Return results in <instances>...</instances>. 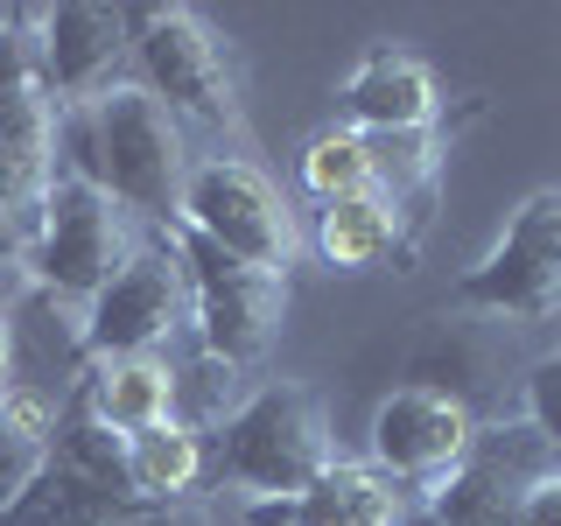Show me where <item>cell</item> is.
Wrapping results in <instances>:
<instances>
[{"instance_id":"obj_1","label":"cell","mask_w":561,"mask_h":526,"mask_svg":"<svg viewBox=\"0 0 561 526\" xmlns=\"http://www.w3.org/2000/svg\"><path fill=\"white\" fill-rule=\"evenodd\" d=\"M57 155H70L64 175L99 183L113 204H127L134 218L175 225L183 204V127L169 119V105L140 84H113L92 105H70L57 113Z\"/></svg>"},{"instance_id":"obj_2","label":"cell","mask_w":561,"mask_h":526,"mask_svg":"<svg viewBox=\"0 0 561 526\" xmlns=\"http://www.w3.org/2000/svg\"><path fill=\"white\" fill-rule=\"evenodd\" d=\"M49 183H57V99L28 14H14L0 28V267H28Z\"/></svg>"},{"instance_id":"obj_3","label":"cell","mask_w":561,"mask_h":526,"mask_svg":"<svg viewBox=\"0 0 561 526\" xmlns=\"http://www.w3.org/2000/svg\"><path fill=\"white\" fill-rule=\"evenodd\" d=\"M330 464H337L330 414H323V400H316L302 379L260 386L245 408L225 414L218 443L204 449L210 478L253 491V499H295V491H309Z\"/></svg>"},{"instance_id":"obj_4","label":"cell","mask_w":561,"mask_h":526,"mask_svg":"<svg viewBox=\"0 0 561 526\" xmlns=\"http://www.w3.org/2000/svg\"><path fill=\"white\" fill-rule=\"evenodd\" d=\"M154 505L134 499L127 484V456H119V435L105 428L84 400V386L64 400L57 435H49L35 478L14 491V505L0 513V526H134Z\"/></svg>"},{"instance_id":"obj_5","label":"cell","mask_w":561,"mask_h":526,"mask_svg":"<svg viewBox=\"0 0 561 526\" xmlns=\"http://www.w3.org/2000/svg\"><path fill=\"white\" fill-rule=\"evenodd\" d=\"M175 225L183 232L210 239L218 253L245 260V267H267L288 281L295 253H302V232H295V210L274 190L267 169H253L245 155H210L183 175V204H175Z\"/></svg>"},{"instance_id":"obj_6","label":"cell","mask_w":561,"mask_h":526,"mask_svg":"<svg viewBox=\"0 0 561 526\" xmlns=\"http://www.w3.org/2000/svg\"><path fill=\"white\" fill-rule=\"evenodd\" d=\"M134 22V64L140 92L169 105V119H197V127L239 134V70L232 49L197 8H127Z\"/></svg>"},{"instance_id":"obj_7","label":"cell","mask_w":561,"mask_h":526,"mask_svg":"<svg viewBox=\"0 0 561 526\" xmlns=\"http://www.w3.org/2000/svg\"><path fill=\"white\" fill-rule=\"evenodd\" d=\"M169 253H175V267H183L190 316H197L210 358L218 365H260L267 358L280 323H288V281L218 253L210 239L183 232V225H169Z\"/></svg>"},{"instance_id":"obj_8","label":"cell","mask_w":561,"mask_h":526,"mask_svg":"<svg viewBox=\"0 0 561 526\" xmlns=\"http://www.w3.org/2000/svg\"><path fill=\"white\" fill-rule=\"evenodd\" d=\"M134 253H140V232H134L127 204H113L99 183H84V175H57V183H49L43 225H35V245H28V274L43 281L49 295L92 302Z\"/></svg>"},{"instance_id":"obj_9","label":"cell","mask_w":561,"mask_h":526,"mask_svg":"<svg viewBox=\"0 0 561 526\" xmlns=\"http://www.w3.org/2000/svg\"><path fill=\"white\" fill-rule=\"evenodd\" d=\"M449 302L505 316V323H548V316H561V190H534L505 218L499 245L456 281Z\"/></svg>"},{"instance_id":"obj_10","label":"cell","mask_w":561,"mask_h":526,"mask_svg":"<svg viewBox=\"0 0 561 526\" xmlns=\"http://www.w3.org/2000/svg\"><path fill=\"white\" fill-rule=\"evenodd\" d=\"M540 470H554V449L540 443L534 421L526 414L491 421V428L470 435L463 464L443 484H428L421 526H519V505Z\"/></svg>"},{"instance_id":"obj_11","label":"cell","mask_w":561,"mask_h":526,"mask_svg":"<svg viewBox=\"0 0 561 526\" xmlns=\"http://www.w3.org/2000/svg\"><path fill=\"white\" fill-rule=\"evenodd\" d=\"M28 28H35V57H43V78H49L57 113H70V105H92V99L113 92V84H127V78H119V64L134 57L127 8L57 0V8H35Z\"/></svg>"},{"instance_id":"obj_12","label":"cell","mask_w":561,"mask_h":526,"mask_svg":"<svg viewBox=\"0 0 561 526\" xmlns=\"http://www.w3.org/2000/svg\"><path fill=\"white\" fill-rule=\"evenodd\" d=\"M183 309H190V288H183L175 253L169 245H140L127 267L84 302V351H92V365L99 358H148L183 323Z\"/></svg>"},{"instance_id":"obj_13","label":"cell","mask_w":561,"mask_h":526,"mask_svg":"<svg viewBox=\"0 0 561 526\" xmlns=\"http://www.w3.org/2000/svg\"><path fill=\"white\" fill-rule=\"evenodd\" d=\"M478 421L443 386H393L373 414V464L393 484H443L463 464Z\"/></svg>"},{"instance_id":"obj_14","label":"cell","mask_w":561,"mask_h":526,"mask_svg":"<svg viewBox=\"0 0 561 526\" xmlns=\"http://www.w3.org/2000/svg\"><path fill=\"white\" fill-rule=\"evenodd\" d=\"M344 127L358 134H408V127H435L443 113V78L428 70V57L386 43L373 57H358V70L337 84Z\"/></svg>"},{"instance_id":"obj_15","label":"cell","mask_w":561,"mask_h":526,"mask_svg":"<svg viewBox=\"0 0 561 526\" xmlns=\"http://www.w3.org/2000/svg\"><path fill=\"white\" fill-rule=\"evenodd\" d=\"M253 526H408V484L379 464H330L295 499H253Z\"/></svg>"},{"instance_id":"obj_16","label":"cell","mask_w":561,"mask_h":526,"mask_svg":"<svg viewBox=\"0 0 561 526\" xmlns=\"http://www.w3.org/2000/svg\"><path fill=\"white\" fill-rule=\"evenodd\" d=\"M175 393H183V379L154 351L148 358H99L84 373V400H92V414L113 435H140L154 421H175Z\"/></svg>"},{"instance_id":"obj_17","label":"cell","mask_w":561,"mask_h":526,"mask_svg":"<svg viewBox=\"0 0 561 526\" xmlns=\"http://www.w3.org/2000/svg\"><path fill=\"white\" fill-rule=\"evenodd\" d=\"M316 253L330 260V267L344 274H365L379 267L386 253H408V232H400V210L379 197V190H365V197H337L316 210Z\"/></svg>"},{"instance_id":"obj_18","label":"cell","mask_w":561,"mask_h":526,"mask_svg":"<svg viewBox=\"0 0 561 526\" xmlns=\"http://www.w3.org/2000/svg\"><path fill=\"white\" fill-rule=\"evenodd\" d=\"M119 456H127V484L140 505H175L204 478V435L190 421H154L140 435H119Z\"/></svg>"},{"instance_id":"obj_19","label":"cell","mask_w":561,"mask_h":526,"mask_svg":"<svg viewBox=\"0 0 561 526\" xmlns=\"http://www.w3.org/2000/svg\"><path fill=\"white\" fill-rule=\"evenodd\" d=\"M373 155V190L386 204H428L435 169H443V127H408V134H365Z\"/></svg>"},{"instance_id":"obj_20","label":"cell","mask_w":561,"mask_h":526,"mask_svg":"<svg viewBox=\"0 0 561 526\" xmlns=\"http://www.w3.org/2000/svg\"><path fill=\"white\" fill-rule=\"evenodd\" d=\"M302 190L316 204H337V197H365L373 190V155H365L358 127H323L302 148Z\"/></svg>"},{"instance_id":"obj_21","label":"cell","mask_w":561,"mask_h":526,"mask_svg":"<svg viewBox=\"0 0 561 526\" xmlns=\"http://www.w3.org/2000/svg\"><path fill=\"white\" fill-rule=\"evenodd\" d=\"M519 414L540 428V443H548L554 464H561V351H554V358H540L534 373H526V386H519Z\"/></svg>"},{"instance_id":"obj_22","label":"cell","mask_w":561,"mask_h":526,"mask_svg":"<svg viewBox=\"0 0 561 526\" xmlns=\"http://www.w3.org/2000/svg\"><path fill=\"white\" fill-rule=\"evenodd\" d=\"M519 526H561V464L534 478V491H526V505H519Z\"/></svg>"},{"instance_id":"obj_23","label":"cell","mask_w":561,"mask_h":526,"mask_svg":"<svg viewBox=\"0 0 561 526\" xmlns=\"http://www.w3.org/2000/svg\"><path fill=\"white\" fill-rule=\"evenodd\" d=\"M8 373H14V338H8V316H0V393H8Z\"/></svg>"},{"instance_id":"obj_24","label":"cell","mask_w":561,"mask_h":526,"mask_svg":"<svg viewBox=\"0 0 561 526\" xmlns=\"http://www.w3.org/2000/svg\"><path fill=\"white\" fill-rule=\"evenodd\" d=\"M8 22H14V8H0V28H8Z\"/></svg>"}]
</instances>
